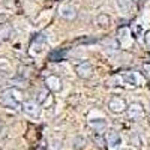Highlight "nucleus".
<instances>
[{
	"instance_id": "nucleus-1",
	"label": "nucleus",
	"mask_w": 150,
	"mask_h": 150,
	"mask_svg": "<svg viewBox=\"0 0 150 150\" xmlns=\"http://www.w3.org/2000/svg\"><path fill=\"white\" fill-rule=\"evenodd\" d=\"M0 102L6 108H18L21 102V92L17 89H8L0 96Z\"/></svg>"
},
{
	"instance_id": "nucleus-2",
	"label": "nucleus",
	"mask_w": 150,
	"mask_h": 150,
	"mask_svg": "<svg viewBox=\"0 0 150 150\" xmlns=\"http://www.w3.org/2000/svg\"><path fill=\"white\" fill-rule=\"evenodd\" d=\"M108 110L112 112V114H122L128 110V104L123 98L120 96H112L108 101Z\"/></svg>"
},
{
	"instance_id": "nucleus-3",
	"label": "nucleus",
	"mask_w": 150,
	"mask_h": 150,
	"mask_svg": "<svg viewBox=\"0 0 150 150\" xmlns=\"http://www.w3.org/2000/svg\"><path fill=\"white\" fill-rule=\"evenodd\" d=\"M126 116L131 122H137V120H140L143 116H144V108L141 104L138 102H132L128 105V110H126Z\"/></svg>"
},
{
	"instance_id": "nucleus-4",
	"label": "nucleus",
	"mask_w": 150,
	"mask_h": 150,
	"mask_svg": "<svg viewBox=\"0 0 150 150\" xmlns=\"http://www.w3.org/2000/svg\"><path fill=\"white\" fill-rule=\"evenodd\" d=\"M45 87L53 92V93H59L62 92V89H63V83H62L60 77H57V75H48V77L45 78Z\"/></svg>"
},
{
	"instance_id": "nucleus-5",
	"label": "nucleus",
	"mask_w": 150,
	"mask_h": 150,
	"mask_svg": "<svg viewBox=\"0 0 150 150\" xmlns=\"http://www.w3.org/2000/svg\"><path fill=\"white\" fill-rule=\"evenodd\" d=\"M59 14H60V17L63 18V20H66V21H72V20L77 18V15H78V9L75 8L74 5L65 3V5H62V6H60Z\"/></svg>"
},
{
	"instance_id": "nucleus-6",
	"label": "nucleus",
	"mask_w": 150,
	"mask_h": 150,
	"mask_svg": "<svg viewBox=\"0 0 150 150\" xmlns=\"http://www.w3.org/2000/svg\"><path fill=\"white\" fill-rule=\"evenodd\" d=\"M21 108H23V111L26 112L27 116H30V117H39V114H41L39 104L35 102V101H24V102L21 104Z\"/></svg>"
},
{
	"instance_id": "nucleus-7",
	"label": "nucleus",
	"mask_w": 150,
	"mask_h": 150,
	"mask_svg": "<svg viewBox=\"0 0 150 150\" xmlns=\"http://www.w3.org/2000/svg\"><path fill=\"white\" fill-rule=\"evenodd\" d=\"M75 72H77V75L80 78L89 80L93 75V66L89 63V62H81V63L77 65V68H75Z\"/></svg>"
},
{
	"instance_id": "nucleus-8",
	"label": "nucleus",
	"mask_w": 150,
	"mask_h": 150,
	"mask_svg": "<svg viewBox=\"0 0 150 150\" xmlns=\"http://www.w3.org/2000/svg\"><path fill=\"white\" fill-rule=\"evenodd\" d=\"M89 126H90V129H92L96 135H102L104 132H107L108 123H107V120H104V119H95V120H90V122H89Z\"/></svg>"
},
{
	"instance_id": "nucleus-9",
	"label": "nucleus",
	"mask_w": 150,
	"mask_h": 150,
	"mask_svg": "<svg viewBox=\"0 0 150 150\" xmlns=\"http://www.w3.org/2000/svg\"><path fill=\"white\" fill-rule=\"evenodd\" d=\"M116 3H117V8L119 11L122 12L123 15H129L132 14V11H134V0H116Z\"/></svg>"
},
{
	"instance_id": "nucleus-10",
	"label": "nucleus",
	"mask_w": 150,
	"mask_h": 150,
	"mask_svg": "<svg viewBox=\"0 0 150 150\" xmlns=\"http://www.w3.org/2000/svg\"><path fill=\"white\" fill-rule=\"evenodd\" d=\"M105 140H107V144H108L110 147L116 149V147H119V144H120V135H119V132H116V131H108L107 135H105Z\"/></svg>"
},
{
	"instance_id": "nucleus-11",
	"label": "nucleus",
	"mask_w": 150,
	"mask_h": 150,
	"mask_svg": "<svg viewBox=\"0 0 150 150\" xmlns=\"http://www.w3.org/2000/svg\"><path fill=\"white\" fill-rule=\"evenodd\" d=\"M110 23H111V18H110L108 14H99L95 18V24L98 27H101V29H107L110 26Z\"/></svg>"
},
{
	"instance_id": "nucleus-12",
	"label": "nucleus",
	"mask_w": 150,
	"mask_h": 150,
	"mask_svg": "<svg viewBox=\"0 0 150 150\" xmlns=\"http://www.w3.org/2000/svg\"><path fill=\"white\" fill-rule=\"evenodd\" d=\"M48 99H50V90L48 89L39 90V92L36 93V102L39 104V105H45Z\"/></svg>"
},
{
	"instance_id": "nucleus-13",
	"label": "nucleus",
	"mask_w": 150,
	"mask_h": 150,
	"mask_svg": "<svg viewBox=\"0 0 150 150\" xmlns=\"http://www.w3.org/2000/svg\"><path fill=\"white\" fill-rule=\"evenodd\" d=\"M122 80L126 83V84H132V86H140L138 84V80H137V75L134 72H126V74H123L120 75Z\"/></svg>"
},
{
	"instance_id": "nucleus-14",
	"label": "nucleus",
	"mask_w": 150,
	"mask_h": 150,
	"mask_svg": "<svg viewBox=\"0 0 150 150\" xmlns=\"http://www.w3.org/2000/svg\"><path fill=\"white\" fill-rule=\"evenodd\" d=\"M141 72H143V75H144L147 80H150V63H143Z\"/></svg>"
},
{
	"instance_id": "nucleus-15",
	"label": "nucleus",
	"mask_w": 150,
	"mask_h": 150,
	"mask_svg": "<svg viewBox=\"0 0 150 150\" xmlns=\"http://www.w3.org/2000/svg\"><path fill=\"white\" fill-rule=\"evenodd\" d=\"M101 137H102V135H96V134H95V141L98 143V146H99V147H105L107 140H105V138H101Z\"/></svg>"
},
{
	"instance_id": "nucleus-16",
	"label": "nucleus",
	"mask_w": 150,
	"mask_h": 150,
	"mask_svg": "<svg viewBox=\"0 0 150 150\" xmlns=\"http://www.w3.org/2000/svg\"><path fill=\"white\" fill-rule=\"evenodd\" d=\"M131 143L134 144V146H140L141 144V140H140V137H137L135 134L132 135V138H131Z\"/></svg>"
},
{
	"instance_id": "nucleus-17",
	"label": "nucleus",
	"mask_w": 150,
	"mask_h": 150,
	"mask_svg": "<svg viewBox=\"0 0 150 150\" xmlns=\"http://www.w3.org/2000/svg\"><path fill=\"white\" fill-rule=\"evenodd\" d=\"M144 42H146L147 48L150 50V32H147V33H146V36H144Z\"/></svg>"
},
{
	"instance_id": "nucleus-18",
	"label": "nucleus",
	"mask_w": 150,
	"mask_h": 150,
	"mask_svg": "<svg viewBox=\"0 0 150 150\" xmlns=\"http://www.w3.org/2000/svg\"><path fill=\"white\" fill-rule=\"evenodd\" d=\"M8 21V17L6 15H2V14H0V24H5Z\"/></svg>"
},
{
	"instance_id": "nucleus-19",
	"label": "nucleus",
	"mask_w": 150,
	"mask_h": 150,
	"mask_svg": "<svg viewBox=\"0 0 150 150\" xmlns=\"http://www.w3.org/2000/svg\"><path fill=\"white\" fill-rule=\"evenodd\" d=\"M147 120H149V125H150V114H149V117H147Z\"/></svg>"
},
{
	"instance_id": "nucleus-20",
	"label": "nucleus",
	"mask_w": 150,
	"mask_h": 150,
	"mask_svg": "<svg viewBox=\"0 0 150 150\" xmlns=\"http://www.w3.org/2000/svg\"><path fill=\"white\" fill-rule=\"evenodd\" d=\"M146 2V0H140V3H144Z\"/></svg>"
},
{
	"instance_id": "nucleus-21",
	"label": "nucleus",
	"mask_w": 150,
	"mask_h": 150,
	"mask_svg": "<svg viewBox=\"0 0 150 150\" xmlns=\"http://www.w3.org/2000/svg\"><path fill=\"white\" fill-rule=\"evenodd\" d=\"M134 2H140V0H134Z\"/></svg>"
}]
</instances>
